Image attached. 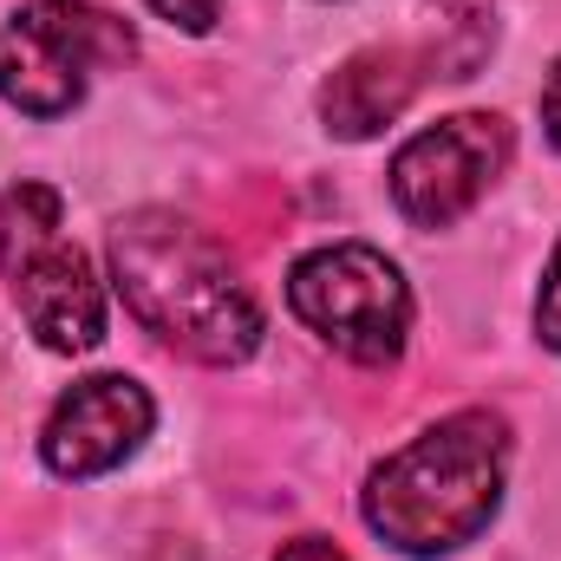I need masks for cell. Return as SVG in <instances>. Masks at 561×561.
Returning a JSON list of instances; mask_svg holds the SVG:
<instances>
[{"mask_svg":"<svg viewBox=\"0 0 561 561\" xmlns=\"http://www.w3.org/2000/svg\"><path fill=\"white\" fill-rule=\"evenodd\" d=\"M510 125L496 112H457V118H437L431 131L399 144L386 183H392V209L412 222V229H450L463 222L490 183L503 176L510 163Z\"/></svg>","mask_w":561,"mask_h":561,"instance_id":"obj_6","label":"cell"},{"mask_svg":"<svg viewBox=\"0 0 561 561\" xmlns=\"http://www.w3.org/2000/svg\"><path fill=\"white\" fill-rule=\"evenodd\" d=\"M437 7H450V20H457V26H470V20H483L496 0H437Z\"/></svg>","mask_w":561,"mask_h":561,"instance_id":"obj_13","label":"cell"},{"mask_svg":"<svg viewBox=\"0 0 561 561\" xmlns=\"http://www.w3.org/2000/svg\"><path fill=\"white\" fill-rule=\"evenodd\" d=\"M424 85V59L412 46H366L320 85V118L333 138H379Z\"/></svg>","mask_w":561,"mask_h":561,"instance_id":"obj_8","label":"cell"},{"mask_svg":"<svg viewBox=\"0 0 561 561\" xmlns=\"http://www.w3.org/2000/svg\"><path fill=\"white\" fill-rule=\"evenodd\" d=\"M112 287L144 333L196 366H242L268 333L229 249L176 209H131L112 222Z\"/></svg>","mask_w":561,"mask_h":561,"instance_id":"obj_1","label":"cell"},{"mask_svg":"<svg viewBox=\"0 0 561 561\" xmlns=\"http://www.w3.org/2000/svg\"><path fill=\"white\" fill-rule=\"evenodd\" d=\"M510 483V424L496 412H450L373 463L359 490L366 529L399 556H450L490 529Z\"/></svg>","mask_w":561,"mask_h":561,"instance_id":"obj_2","label":"cell"},{"mask_svg":"<svg viewBox=\"0 0 561 561\" xmlns=\"http://www.w3.org/2000/svg\"><path fill=\"white\" fill-rule=\"evenodd\" d=\"M536 340L549 353H561V242L549 255V268H542V294H536Z\"/></svg>","mask_w":561,"mask_h":561,"instance_id":"obj_9","label":"cell"},{"mask_svg":"<svg viewBox=\"0 0 561 561\" xmlns=\"http://www.w3.org/2000/svg\"><path fill=\"white\" fill-rule=\"evenodd\" d=\"M138 53L131 26L92 0H26L0 26V99L20 118H66L105 66Z\"/></svg>","mask_w":561,"mask_h":561,"instance_id":"obj_4","label":"cell"},{"mask_svg":"<svg viewBox=\"0 0 561 561\" xmlns=\"http://www.w3.org/2000/svg\"><path fill=\"white\" fill-rule=\"evenodd\" d=\"M294 320L353 366H392L412 333V287L373 242H327L287 275Z\"/></svg>","mask_w":561,"mask_h":561,"instance_id":"obj_5","label":"cell"},{"mask_svg":"<svg viewBox=\"0 0 561 561\" xmlns=\"http://www.w3.org/2000/svg\"><path fill=\"white\" fill-rule=\"evenodd\" d=\"M157 20H170V26H183V33H209L216 26V13H222V0H144Z\"/></svg>","mask_w":561,"mask_h":561,"instance_id":"obj_10","label":"cell"},{"mask_svg":"<svg viewBox=\"0 0 561 561\" xmlns=\"http://www.w3.org/2000/svg\"><path fill=\"white\" fill-rule=\"evenodd\" d=\"M542 125H549V144L561 150V66L549 72V85H542Z\"/></svg>","mask_w":561,"mask_h":561,"instance_id":"obj_12","label":"cell"},{"mask_svg":"<svg viewBox=\"0 0 561 561\" xmlns=\"http://www.w3.org/2000/svg\"><path fill=\"white\" fill-rule=\"evenodd\" d=\"M157 424V405L138 379L125 373H92L79 379L72 392H59V405L46 412V431H39V457L53 477L66 483H85V477H105L118 470L125 457H138L144 437Z\"/></svg>","mask_w":561,"mask_h":561,"instance_id":"obj_7","label":"cell"},{"mask_svg":"<svg viewBox=\"0 0 561 561\" xmlns=\"http://www.w3.org/2000/svg\"><path fill=\"white\" fill-rule=\"evenodd\" d=\"M268 561H353L346 549H333L327 536H294V542H280V556Z\"/></svg>","mask_w":561,"mask_h":561,"instance_id":"obj_11","label":"cell"},{"mask_svg":"<svg viewBox=\"0 0 561 561\" xmlns=\"http://www.w3.org/2000/svg\"><path fill=\"white\" fill-rule=\"evenodd\" d=\"M0 280L46 353H92L105 340V287L66 236L53 183H13L0 196Z\"/></svg>","mask_w":561,"mask_h":561,"instance_id":"obj_3","label":"cell"}]
</instances>
